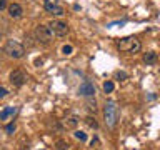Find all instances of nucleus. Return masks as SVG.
I'll use <instances>...</instances> for the list:
<instances>
[{"mask_svg": "<svg viewBox=\"0 0 160 150\" xmlns=\"http://www.w3.org/2000/svg\"><path fill=\"white\" fill-rule=\"evenodd\" d=\"M103 118H105V125L108 128H113L117 125L118 120V107L115 105V102H107L103 108Z\"/></svg>", "mask_w": 160, "mask_h": 150, "instance_id": "f257e3e1", "label": "nucleus"}, {"mask_svg": "<svg viewBox=\"0 0 160 150\" xmlns=\"http://www.w3.org/2000/svg\"><path fill=\"white\" fill-rule=\"evenodd\" d=\"M117 47L122 50V52H128V53H137L142 48V43L138 42L135 37H125L117 43Z\"/></svg>", "mask_w": 160, "mask_h": 150, "instance_id": "f03ea898", "label": "nucleus"}, {"mask_svg": "<svg viewBox=\"0 0 160 150\" xmlns=\"http://www.w3.org/2000/svg\"><path fill=\"white\" fill-rule=\"evenodd\" d=\"M3 52L7 53L10 58H22L25 55V48H23L22 43L15 42V40H8V42L5 43Z\"/></svg>", "mask_w": 160, "mask_h": 150, "instance_id": "7ed1b4c3", "label": "nucleus"}, {"mask_svg": "<svg viewBox=\"0 0 160 150\" xmlns=\"http://www.w3.org/2000/svg\"><path fill=\"white\" fill-rule=\"evenodd\" d=\"M52 32H50V28L47 25H37V28H35V38H37V42L47 45L52 42Z\"/></svg>", "mask_w": 160, "mask_h": 150, "instance_id": "20e7f679", "label": "nucleus"}, {"mask_svg": "<svg viewBox=\"0 0 160 150\" xmlns=\"http://www.w3.org/2000/svg\"><path fill=\"white\" fill-rule=\"evenodd\" d=\"M47 27L50 28V32L55 33L57 37H65V35L68 33V25L62 22V20H52Z\"/></svg>", "mask_w": 160, "mask_h": 150, "instance_id": "39448f33", "label": "nucleus"}, {"mask_svg": "<svg viewBox=\"0 0 160 150\" xmlns=\"http://www.w3.org/2000/svg\"><path fill=\"white\" fill-rule=\"evenodd\" d=\"M43 8L47 10L50 15H53V17H62V15H65L63 7H60V5H58V3H55V2H50V0H45Z\"/></svg>", "mask_w": 160, "mask_h": 150, "instance_id": "423d86ee", "label": "nucleus"}, {"mask_svg": "<svg viewBox=\"0 0 160 150\" xmlns=\"http://www.w3.org/2000/svg\"><path fill=\"white\" fill-rule=\"evenodd\" d=\"M10 82H12L13 87H22V85L27 82V75H25L22 70H13L10 73Z\"/></svg>", "mask_w": 160, "mask_h": 150, "instance_id": "0eeeda50", "label": "nucleus"}, {"mask_svg": "<svg viewBox=\"0 0 160 150\" xmlns=\"http://www.w3.org/2000/svg\"><path fill=\"white\" fill-rule=\"evenodd\" d=\"M78 93L83 95V97H93L95 93V87L92 82H88V80H85V82L78 87Z\"/></svg>", "mask_w": 160, "mask_h": 150, "instance_id": "6e6552de", "label": "nucleus"}, {"mask_svg": "<svg viewBox=\"0 0 160 150\" xmlns=\"http://www.w3.org/2000/svg\"><path fill=\"white\" fill-rule=\"evenodd\" d=\"M22 13H23V8L20 7L18 3H10L8 5V15L12 18H20V17H22Z\"/></svg>", "mask_w": 160, "mask_h": 150, "instance_id": "1a4fd4ad", "label": "nucleus"}, {"mask_svg": "<svg viewBox=\"0 0 160 150\" xmlns=\"http://www.w3.org/2000/svg\"><path fill=\"white\" fill-rule=\"evenodd\" d=\"M77 125H78V117H75V115H70V117H67L63 120V127L65 128L73 130V128H77Z\"/></svg>", "mask_w": 160, "mask_h": 150, "instance_id": "9d476101", "label": "nucleus"}, {"mask_svg": "<svg viewBox=\"0 0 160 150\" xmlns=\"http://www.w3.org/2000/svg\"><path fill=\"white\" fill-rule=\"evenodd\" d=\"M17 112V108L15 107H7V108H3L2 112H0V122H5L8 117H12V115Z\"/></svg>", "mask_w": 160, "mask_h": 150, "instance_id": "9b49d317", "label": "nucleus"}, {"mask_svg": "<svg viewBox=\"0 0 160 150\" xmlns=\"http://www.w3.org/2000/svg\"><path fill=\"white\" fill-rule=\"evenodd\" d=\"M143 62L145 63H150V65L155 63V62H157V53H155V52H147V53L143 55Z\"/></svg>", "mask_w": 160, "mask_h": 150, "instance_id": "f8f14e48", "label": "nucleus"}, {"mask_svg": "<svg viewBox=\"0 0 160 150\" xmlns=\"http://www.w3.org/2000/svg\"><path fill=\"white\" fill-rule=\"evenodd\" d=\"M85 123H87L90 128H95V130L98 128V123H97V120H95V117H87L85 118Z\"/></svg>", "mask_w": 160, "mask_h": 150, "instance_id": "ddd939ff", "label": "nucleus"}, {"mask_svg": "<svg viewBox=\"0 0 160 150\" xmlns=\"http://www.w3.org/2000/svg\"><path fill=\"white\" fill-rule=\"evenodd\" d=\"M113 88H115V85H113V82H110V80L103 83V92H105V93H112Z\"/></svg>", "mask_w": 160, "mask_h": 150, "instance_id": "4468645a", "label": "nucleus"}, {"mask_svg": "<svg viewBox=\"0 0 160 150\" xmlns=\"http://www.w3.org/2000/svg\"><path fill=\"white\" fill-rule=\"evenodd\" d=\"M75 138L77 140H80V142H85V140H87V133L85 132H82V130H75Z\"/></svg>", "mask_w": 160, "mask_h": 150, "instance_id": "2eb2a0df", "label": "nucleus"}, {"mask_svg": "<svg viewBox=\"0 0 160 150\" xmlns=\"http://www.w3.org/2000/svg\"><path fill=\"white\" fill-rule=\"evenodd\" d=\"M115 78H117V80H127L128 75L125 72H115Z\"/></svg>", "mask_w": 160, "mask_h": 150, "instance_id": "dca6fc26", "label": "nucleus"}, {"mask_svg": "<svg viewBox=\"0 0 160 150\" xmlns=\"http://www.w3.org/2000/svg\"><path fill=\"white\" fill-rule=\"evenodd\" d=\"M67 147H68V145L65 143L63 140H58V142H57V150H67Z\"/></svg>", "mask_w": 160, "mask_h": 150, "instance_id": "f3484780", "label": "nucleus"}, {"mask_svg": "<svg viewBox=\"0 0 160 150\" xmlns=\"http://www.w3.org/2000/svg\"><path fill=\"white\" fill-rule=\"evenodd\" d=\"M15 128H17V127H15V123H8L7 127H5V132H7V133H13Z\"/></svg>", "mask_w": 160, "mask_h": 150, "instance_id": "a211bd4d", "label": "nucleus"}, {"mask_svg": "<svg viewBox=\"0 0 160 150\" xmlns=\"http://www.w3.org/2000/svg\"><path fill=\"white\" fill-rule=\"evenodd\" d=\"M95 105H97V103H95V98H93V100H88V102H87V108H88V110H93V112H95V108H97Z\"/></svg>", "mask_w": 160, "mask_h": 150, "instance_id": "6ab92c4d", "label": "nucleus"}, {"mask_svg": "<svg viewBox=\"0 0 160 150\" xmlns=\"http://www.w3.org/2000/svg\"><path fill=\"white\" fill-rule=\"evenodd\" d=\"M7 95H8V90L5 87H0V98H5Z\"/></svg>", "mask_w": 160, "mask_h": 150, "instance_id": "aec40b11", "label": "nucleus"}, {"mask_svg": "<svg viewBox=\"0 0 160 150\" xmlns=\"http://www.w3.org/2000/svg\"><path fill=\"white\" fill-rule=\"evenodd\" d=\"M62 52H63L65 55H70V53H72V47H70V45H65V47L62 48Z\"/></svg>", "mask_w": 160, "mask_h": 150, "instance_id": "412c9836", "label": "nucleus"}, {"mask_svg": "<svg viewBox=\"0 0 160 150\" xmlns=\"http://www.w3.org/2000/svg\"><path fill=\"white\" fill-rule=\"evenodd\" d=\"M7 7V0H0V10H3Z\"/></svg>", "mask_w": 160, "mask_h": 150, "instance_id": "4be33fe9", "label": "nucleus"}, {"mask_svg": "<svg viewBox=\"0 0 160 150\" xmlns=\"http://www.w3.org/2000/svg\"><path fill=\"white\" fill-rule=\"evenodd\" d=\"M0 38H2V35H0Z\"/></svg>", "mask_w": 160, "mask_h": 150, "instance_id": "5701e85b", "label": "nucleus"}]
</instances>
